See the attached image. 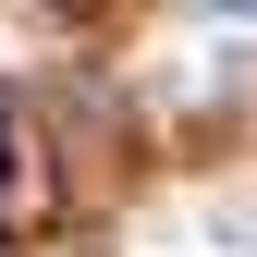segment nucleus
Wrapping results in <instances>:
<instances>
[{"label": "nucleus", "instance_id": "f257e3e1", "mask_svg": "<svg viewBox=\"0 0 257 257\" xmlns=\"http://www.w3.org/2000/svg\"><path fill=\"white\" fill-rule=\"evenodd\" d=\"M0 184H13V98H0Z\"/></svg>", "mask_w": 257, "mask_h": 257}, {"label": "nucleus", "instance_id": "f03ea898", "mask_svg": "<svg viewBox=\"0 0 257 257\" xmlns=\"http://www.w3.org/2000/svg\"><path fill=\"white\" fill-rule=\"evenodd\" d=\"M0 257H13V245H0Z\"/></svg>", "mask_w": 257, "mask_h": 257}]
</instances>
